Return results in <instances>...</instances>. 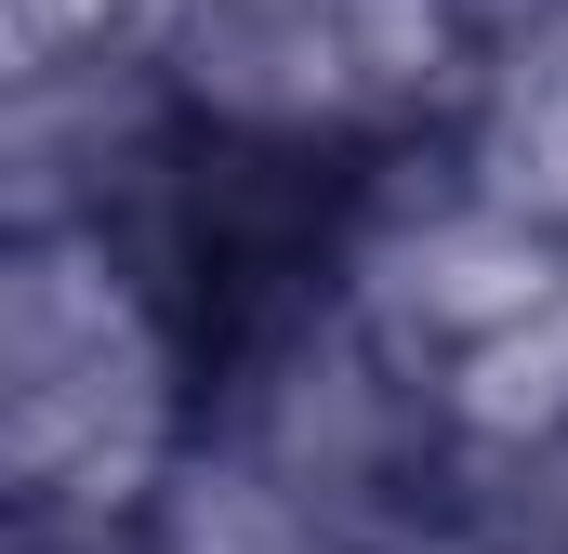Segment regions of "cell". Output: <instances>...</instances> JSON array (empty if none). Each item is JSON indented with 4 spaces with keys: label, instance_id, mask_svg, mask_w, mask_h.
Listing matches in <instances>:
<instances>
[{
    "label": "cell",
    "instance_id": "obj_1",
    "mask_svg": "<svg viewBox=\"0 0 568 554\" xmlns=\"http://www.w3.org/2000/svg\"><path fill=\"white\" fill-rule=\"evenodd\" d=\"M172 133L120 185L13 198L0 238V515L13 554H133L212 462L225 290L185 252Z\"/></svg>",
    "mask_w": 568,
    "mask_h": 554
},
{
    "label": "cell",
    "instance_id": "obj_2",
    "mask_svg": "<svg viewBox=\"0 0 568 554\" xmlns=\"http://www.w3.org/2000/svg\"><path fill=\"white\" fill-rule=\"evenodd\" d=\"M212 462L239 489H265L317 542H357L384 515H410L436 489H463L449 449V383L424 343H397L331 252L225 290V370H212Z\"/></svg>",
    "mask_w": 568,
    "mask_h": 554
},
{
    "label": "cell",
    "instance_id": "obj_3",
    "mask_svg": "<svg viewBox=\"0 0 568 554\" xmlns=\"http://www.w3.org/2000/svg\"><path fill=\"white\" fill-rule=\"evenodd\" d=\"M331 13H344L357 106H371V145L384 158L449 145L476 120V93L503 66V0H331Z\"/></svg>",
    "mask_w": 568,
    "mask_h": 554
},
{
    "label": "cell",
    "instance_id": "obj_4",
    "mask_svg": "<svg viewBox=\"0 0 568 554\" xmlns=\"http://www.w3.org/2000/svg\"><path fill=\"white\" fill-rule=\"evenodd\" d=\"M436 383H449V449H463V489H489V475H516V462L568 449V277L516 317V330H489L476 357H449Z\"/></svg>",
    "mask_w": 568,
    "mask_h": 554
},
{
    "label": "cell",
    "instance_id": "obj_5",
    "mask_svg": "<svg viewBox=\"0 0 568 554\" xmlns=\"http://www.w3.org/2000/svg\"><path fill=\"white\" fill-rule=\"evenodd\" d=\"M449 158H463V185H489L516 225H542L568 252V40H503V66H489L476 120L449 133Z\"/></svg>",
    "mask_w": 568,
    "mask_h": 554
},
{
    "label": "cell",
    "instance_id": "obj_6",
    "mask_svg": "<svg viewBox=\"0 0 568 554\" xmlns=\"http://www.w3.org/2000/svg\"><path fill=\"white\" fill-rule=\"evenodd\" d=\"M344 554H529V542L503 529V502H489V489H436V502H410V515L357 529Z\"/></svg>",
    "mask_w": 568,
    "mask_h": 554
},
{
    "label": "cell",
    "instance_id": "obj_7",
    "mask_svg": "<svg viewBox=\"0 0 568 554\" xmlns=\"http://www.w3.org/2000/svg\"><path fill=\"white\" fill-rule=\"evenodd\" d=\"M489 502H503V529H516L529 554H568V449L516 462V475H489Z\"/></svg>",
    "mask_w": 568,
    "mask_h": 554
},
{
    "label": "cell",
    "instance_id": "obj_8",
    "mask_svg": "<svg viewBox=\"0 0 568 554\" xmlns=\"http://www.w3.org/2000/svg\"><path fill=\"white\" fill-rule=\"evenodd\" d=\"M503 40H568V0H503Z\"/></svg>",
    "mask_w": 568,
    "mask_h": 554
}]
</instances>
